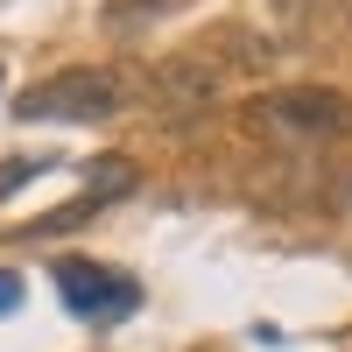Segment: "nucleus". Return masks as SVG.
Segmentation results:
<instances>
[{
  "label": "nucleus",
  "instance_id": "f257e3e1",
  "mask_svg": "<svg viewBox=\"0 0 352 352\" xmlns=\"http://www.w3.org/2000/svg\"><path fill=\"white\" fill-rule=\"evenodd\" d=\"M113 106H120V78L99 64H71V71L43 78L36 92H21L14 120H106Z\"/></svg>",
  "mask_w": 352,
  "mask_h": 352
},
{
  "label": "nucleus",
  "instance_id": "f03ea898",
  "mask_svg": "<svg viewBox=\"0 0 352 352\" xmlns=\"http://www.w3.org/2000/svg\"><path fill=\"white\" fill-rule=\"evenodd\" d=\"M247 120H261L268 134H289V141H331L352 127V106L324 85H282V92H261L247 106Z\"/></svg>",
  "mask_w": 352,
  "mask_h": 352
},
{
  "label": "nucleus",
  "instance_id": "7ed1b4c3",
  "mask_svg": "<svg viewBox=\"0 0 352 352\" xmlns=\"http://www.w3.org/2000/svg\"><path fill=\"white\" fill-rule=\"evenodd\" d=\"M56 296H64L71 317H92V324H113V317L141 310V289L120 268H99V261H85V254L56 261Z\"/></svg>",
  "mask_w": 352,
  "mask_h": 352
},
{
  "label": "nucleus",
  "instance_id": "20e7f679",
  "mask_svg": "<svg viewBox=\"0 0 352 352\" xmlns=\"http://www.w3.org/2000/svg\"><path fill=\"white\" fill-rule=\"evenodd\" d=\"M14 310H21V275L0 268V317H14Z\"/></svg>",
  "mask_w": 352,
  "mask_h": 352
},
{
  "label": "nucleus",
  "instance_id": "39448f33",
  "mask_svg": "<svg viewBox=\"0 0 352 352\" xmlns=\"http://www.w3.org/2000/svg\"><path fill=\"white\" fill-rule=\"evenodd\" d=\"M28 176H36V162H0V197H8V190H21Z\"/></svg>",
  "mask_w": 352,
  "mask_h": 352
}]
</instances>
